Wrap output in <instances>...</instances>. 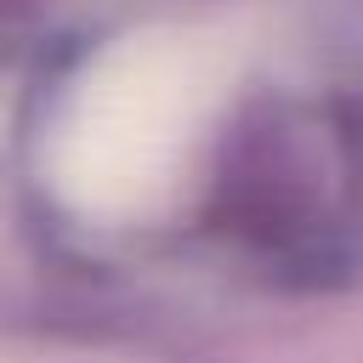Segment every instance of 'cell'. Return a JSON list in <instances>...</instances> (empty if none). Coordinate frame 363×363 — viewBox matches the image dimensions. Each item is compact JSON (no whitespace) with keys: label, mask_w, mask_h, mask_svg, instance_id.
<instances>
[{"label":"cell","mask_w":363,"mask_h":363,"mask_svg":"<svg viewBox=\"0 0 363 363\" xmlns=\"http://www.w3.org/2000/svg\"><path fill=\"white\" fill-rule=\"evenodd\" d=\"M210 227L267 278H346L363 261V119L318 96L250 102L210 176Z\"/></svg>","instance_id":"6da1fadb"}]
</instances>
